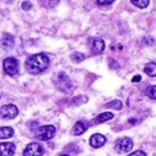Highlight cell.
<instances>
[{
  "label": "cell",
  "instance_id": "1",
  "mask_svg": "<svg viewBox=\"0 0 156 156\" xmlns=\"http://www.w3.org/2000/svg\"><path fill=\"white\" fill-rule=\"evenodd\" d=\"M26 71L30 74H39L43 71H45L50 65V58L46 54L39 52L28 56L26 60Z\"/></svg>",
  "mask_w": 156,
  "mask_h": 156
},
{
  "label": "cell",
  "instance_id": "2",
  "mask_svg": "<svg viewBox=\"0 0 156 156\" xmlns=\"http://www.w3.org/2000/svg\"><path fill=\"white\" fill-rule=\"evenodd\" d=\"M54 84H55V87H56L60 91H62V93H65V94H69V93H72V90H73V84H72L71 79H69L68 76H67L66 73H63V72H58V73L54 77Z\"/></svg>",
  "mask_w": 156,
  "mask_h": 156
},
{
  "label": "cell",
  "instance_id": "3",
  "mask_svg": "<svg viewBox=\"0 0 156 156\" xmlns=\"http://www.w3.org/2000/svg\"><path fill=\"white\" fill-rule=\"evenodd\" d=\"M56 133V128L51 124H48V126H41L39 127L37 130H35V138L39 139V140H43V141H46V140H50L54 138Z\"/></svg>",
  "mask_w": 156,
  "mask_h": 156
},
{
  "label": "cell",
  "instance_id": "4",
  "mask_svg": "<svg viewBox=\"0 0 156 156\" xmlns=\"http://www.w3.org/2000/svg\"><path fill=\"white\" fill-rule=\"evenodd\" d=\"M4 71L9 76H16L20 72V62L15 57H6L4 60Z\"/></svg>",
  "mask_w": 156,
  "mask_h": 156
},
{
  "label": "cell",
  "instance_id": "5",
  "mask_svg": "<svg viewBox=\"0 0 156 156\" xmlns=\"http://www.w3.org/2000/svg\"><path fill=\"white\" fill-rule=\"evenodd\" d=\"M133 149V140L128 136L119 138L115 144V150L119 154L122 152H129Z\"/></svg>",
  "mask_w": 156,
  "mask_h": 156
},
{
  "label": "cell",
  "instance_id": "6",
  "mask_svg": "<svg viewBox=\"0 0 156 156\" xmlns=\"http://www.w3.org/2000/svg\"><path fill=\"white\" fill-rule=\"evenodd\" d=\"M17 115H18V108L12 104H7L0 107V118L2 119H12Z\"/></svg>",
  "mask_w": 156,
  "mask_h": 156
},
{
  "label": "cell",
  "instance_id": "7",
  "mask_svg": "<svg viewBox=\"0 0 156 156\" xmlns=\"http://www.w3.org/2000/svg\"><path fill=\"white\" fill-rule=\"evenodd\" d=\"M43 154L44 147L39 143H29L23 150V156H41Z\"/></svg>",
  "mask_w": 156,
  "mask_h": 156
},
{
  "label": "cell",
  "instance_id": "8",
  "mask_svg": "<svg viewBox=\"0 0 156 156\" xmlns=\"http://www.w3.org/2000/svg\"><path fill=\"white\" fill-rule=\"evenodd\" d=\"M16 145L13 143H0V156H13Z\"/></svg>",
  "mask_w": 156,
  "mask_h": 156
},
{
  "label": "cell",
  "instance_id": "9",
  "mask_svg": "<svg viewBox=\"0 0 156 156\" xmlns=\"http://www.w3.org/2000/svg\"><path fill=\"white\" fill-rule=\"evenodd\" d=\"M105 50V41L100 38H95L90 44V51L94 55H99Z\"/></svg>",
  "mask_w": 156,
  "mask_h": 156
},
{
  "label": "cell",
  "instance_id": "10",
  "mask_svg": "<svg viewBox=\"0 0 156 156\" xmlns=\"http://www.w3.org/2000/svg\"><path fill=\"white\" fill-rule=\"evenodd\" d=\"M0 44H1V48L4 50H11L13 48V45H15V38H13V35H11L9 33H4Z\"/></svg>",
  "mask_w": 156,
  "mask_h": 156
},
{
  "label": "cell",
  "instance_id": "11",
  "mask_svg": "<svg viewBox=\"0 0 156 156\" xmlns=\"http://www.w3.org/2000/svg\"><path fill=\"white\" fill-rule=\"evenodd\" d=\"M90 145L94 147V149H99V147H101L105 143H106V138H105V135H102V134H99V133H96V134H93L91 136H90Z\"/></svg>",
  "mask_w": 156,
  "mask_h": 156
},
{
  "label": "cell",
  "instance_id": "12",
  "mask_svg": "<svg viewBox=\"0 0 156 156\" xmlns=\"http://www.w3.org/2000/svg\"><path fill=\"white\" fill-rule=\"evenodd\" d=\"M87 129H88V123L84 122V121H78V122L74 123V126L72 128V134L73 135H80Z\"/></svg>",
  "mask_w": 156,
  "mask_h": 156
},
{
  "label": "cell",
  "instance_id": "13",
  "mask_svg": "<svg viewBox=\"0 0 156 156\" xmlns=\"http://www.w3.org/2000/svg\"><path fill=\"white\" fill-rule=\"evenodd\" d=\"M112 118H113V113H111V112H102V113H100L99 116H96V117H95L94 123H95V124L104 123V122L110 121V119H112Z\"/></svg>",
  "mask_w": 156,
  "mask_h": 156
},
{
  "label": "cell",
  "instance_id": "14",
  "mask_svg": "<svg viewBox=\"0 0 156 156\" xmlns=\"http://www.w3.org/2000/svg\"><path fill=\"white\" fill-rule=\"evenodd\" d=\"M144 72L150 77H156V62H149L144 67Z\"/></svg>",
  "mask_w": 156,
  "mask_h": 156
},
{
  "label": "cell",
  "instance_id": "15",
  "mask_svg": "<svg viewBox=\"0 0 156 156\" xmlns=\"http://www.w3.org/2000/svg\"><path fill=\"white\" fill-rule=\"evenodd\" d=\"M13 135V129L11 127H1L0 128V139H9Z\"/></svg>",
  "mask_w": 156,
  "mask_h": 156
},
{
  "label": "cell",
  "instance_id": "16",
  "mask_svg": "<svg viewBox=\"0 0 156 156\" xmlns=\"http://www.w3.org/2000/svg\"><path fill=\"white\" fill-rule=\"evenodd\" d=\"M85 57H87V56H85L83 52H73L72 56H71V60H72L73 62H76V63H79V62L84 61Z\"/></svg>",
  "mask_w": 156,
  "mask_h": 156
},
{
  "label": "cell",
  "instance_id": "17",
  "mask_svg": "<svg viewBox=\"0 0 156 156\" xmlns=\"http://www.w3.org/2000/svg\"><path fill=\"white\" fill-rule=\"evenodd\" d=\"M105 106L108 107V108H113V110H121L122 106H123V104H122V101H119V100H113V101L106 104Z\"/></svg>",
  "mask_w": 156,
  "mask_h": 156
},
{
  "label": "cell",
  "instance_id": "18",
  "mask_svg": "<svg viewBox=\"0 0 156 156\" xmlns=\"http://www.w3.org/2000/svg\"><path fill=\"white\" fill-rule=\"evenodd\" d=\"M145 94H146V96H149L150 99L156 100V85H150V87H147L146 90H145Z\"/></svg>",
  "mask_w": 156,
  "mask_h": 156
},
{
  "label": "cell",
  "instance_id": "19",
  "mask_svg": "<svg viewBox=\"0 0 156 156\" xmlns=\"http://www.w3.org/2000/svg\"><path fill=\"white\" fill-rule=\"evenodd\" d=\"M130 1L133 5H135L139 9H145L150 2V0H130Z\"/></svg>",
  "mask_w": 156,
  "mask_h": 156
},
{
  "label": "cell",
  "instance_id": "20",
  "mask_svg": "<svg viewBox=\"0 0 156 156\" xmlns=\"http://www.w3.org/2000/svg\"><path fill=\"white\" fill-rule=\"evenodd\" d=\"M85 101H88V98L87 96H78V98H76V99L72 100V104L73 105H79V104H83Z\"/></svg>",
  "mask_w": 156,
  "mask_h": 156
},
{
  "label": "cell",
  "instance_id": "21",
  "mask_svg": "<svg viewBox=\"0 0 156 156\" xmlns=\"http://www.w3.org/2000/svg\"><path fill=\"white\" fill-rule=\"evenodd\" d=\"M143 43H144L145 45H154V44H155V39H152L151 37H145V38L143 39Z\"/></svg>",
  "mask_w": 156,
  "mask_h": 156
},
{
  "label": "cell",
  "instance_id": "22",
  "mask_svg": "<svg viewBox=\"0 0 156 156\" xmlns=\"http://www.w3.org/2000/svg\"><path fill=\"white\" fill-rule=\"evenodd\" d=\"M115 0H96V4L98 5H110V4H112Z\"/></svg>",
  "mask_w": 156,
  "mask_h": 156
},
{
  "label": "cell",
  "instance_id": "23",
  "mask_svg": "<svg viewBox=\"0 0 156 156\" xmlns=\"http://www.w3.org/2000/svg\"><path fill=\"white\" fill-rule=\"evenodd\" d=\"M128 156H146V154L141 150H136V151H133L132 154H129Z\"/></svg>",
  "mask_w": 156,
  "mask_h": 156
},
{
  "label": "cell",
  "instance_id": "24",
  "mask_svg": "<svg viewBox=\"0 0 156 156\" xmlns=\"http://www.w3.org/2000/svg\"><path fill=\"white\" fill-rule=\"evenodd\" d=\"M22 9L23 10H30L32 9V2L30 1H23L22 2Z\"/></svg>",
  "mask_w": 156,
  "mask_h": 156
},
{
  "label": "cell",
  "instance_id": "25",
  "mask_svg": "<svg viewBox=\"0 0 156 156\" xmlns=\"http://www.w3.org/2000/svg\"><path fill=\"white\" fill-rule=\"evenodd\" d=\"M140 79H141V76H139V74H138V76H134V77L132 78V82H133V83H135V82H139Z\"/></svg>",
  "mask_w": 156,
  "mask_h": 156
},
{
  "label": "cell",
  "instance_id": "26",
  "mask_svg": "<svg viewBox=\"0 0 156 156\" xmlns=\"http://www.w3.org/2000/svg\"><path fill=\"white\" fill-rule=\"evenodd\" d=\"M60 156H69V155H60Z\"/></svg>",
  "mask_w": 156,
  "mask_h": 156
}]
</instances>
